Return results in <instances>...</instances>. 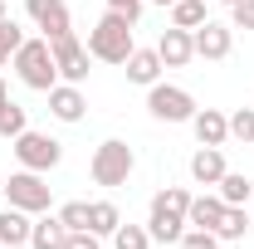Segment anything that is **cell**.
<instances>
[{"label": "cell", "instance_id": "obj_31", "mask_svg": "<svg viewBox=\"0 0 254 249\" xmlns=\"http://www.w3.org/2000/svg\"><path fill=\"white\" fill-rule=\"evenodd\" d=\"M108 10H118V15H127V20L137 25V15H142V0H108Z\"/></svg>", "mask_w": 254, "mask_h": 249}, {"label": "cell", "instance_id": "obj_27", "mask_svg": "<svg viewBox=\"0 0 254 249\" xmlns=\"http://www.w3.org/2000/svg\"><path fill=\"white\" fill-rule=\"evenodd\" d=\"M230 137H240V142H254V108H240V113L230 118Z\"/></svg>", "mask_w": 254, "mask_h": 249}, {"label": "cell", "instance_id": "obj_3", "mask_svg": "<svg viewBox=\"0 0 254 249\" xmlns=\"http://www.w3.org/2000/svg\"><path fill=\"white\" fill-rule=\"evenodd\" d=\"M15 73H20V83H25V88L49 93V88L59 83V63H54L49 39H25V44L15 49Z\"/></svg>", "mask_w": 254, "mask_h": 249}, {"label": "cell", "instance_id": "obj_9", "mask_svg": "<svg viewBox=\"0 0 254 249\" xmlns=\"http://www.w3.org/2000/svg\"><path fill=\"white\" fill-rule=\"evenodd\" d=\"M190 39H195L200 59H230V49H235V30L220 25V20H205L200 30H190Z\"/></svg>", "mask_w": 254, "mask_h": 249}, {"label": "cell", "instance_id": "obj_28", "mask_svg": "<svg viewBox=\"0 0 254 249\" xmlns=\"http://www.w3.org/2000/svg\"><path fill=\"white\" fill-rule=\"evenodd\" d=\"M181 249H220V235H210V230H186V235H181Z\"/></svg>", "mask_w": 254, "mask_h": 249}, {"label": "cell", "instance_id": "obj_34", "mask_svg": "<svg viewBox=\"0 0 254 249\" xmlns=\"http://www.w3.org/2000/svg\"><path fill=\"white\" fill-rule=\"evenodd\" d=\"M152 5H176V0H152Z\"/></svg>", "mask_w": 254, "mask_h": 249}, {"label": "cell", "instance_id": "obj_14", "mask_svg": "<svg viewBox=\"0 0 254 249\" xmlns=\"http://www.w3.org/2000/svg\"><path fill=\"white\" fill-rule=\"evenodd\" d=\"M225 171H230V166H225L220 147H200V152L190 156V181H195V186H220Z\"/></svg>", "mask_w": 254, "mask_h": 249}, {"label": "cell", "instance_id": "obj_8", "mask_svg": "<svg viewBox=\"0 0 254 249\" xmlns=\"http://www.w3.org/2000/svg\"><path fill=\"white\" fill-rule=\"evenodd\" d=\"M49 49H54V63H59V78L64 83H83L88 78V44H78L73 39V30L68 34H59V39H49Z\"/></svg>", "mask_w": 254, "mask_h": 249}, {"label": "cell", "instance_id": "obj_26", "mask_svg": "<svg viewBox=\"0 0 254 249\" xmlns=\"http://www.w3.org/2000/svg\"><path fill=\"white\" fill-rule=\"evenodd\" d=\"M59 220L68 225V230H88V200H68V205H59Z\"/></svg>", "mask_w": 254, "mask_h": 249}, {"label": "cell", "instance_id": "obj_10", "mask_svg": "<svg viewBox=\"0 0 254 249\" xmlns=\"http://www.w3.org/2000/svg\"><path fill=\"white\" fill-rule=\"evenodd\" d=\"M25 10H30V20L44 30V39H59V34H68L73 25H68V5L64 0H25Z\"/></svg>", "mask_w": 254, "mask_h": 249}, {"label": "cell", "instance_id": "obj_6", "mask_svg": "<svg viewBox=\"0 0 254 249\" xmlns=\"http://www.w3.org/2000/svg\"><path fill=\"white\" fill-rule=\"evenodd\" d=\"M5 200H10L15 210H25V215H39V210H49L54 195H49V186H44L39 171H25V166H20V171L5 181Z\"/></svg>", "mask_w": 254, "mask_h": 249}, {"label": "cell", "instance_id": "obj_12", "mask_svg": "<svg viewBox=\"0 0 254 249\" xmlns=\"http://www.w3.org/2000/svg\"><path fill=\"white\" fill-rule=\"evenodd\" d=\"M190 127H195V142L200 147H225V137H230V118L220 108H195Z\"/></svg>", "mask_w": 254, "mask_h": 249}, {"label": "cell", "instance_id": "obj_19", "mask_svg": "<svg viewBox=\"0 0 254 249\" xmlns=\"http://www.w3.org/2000/svg\"><path fill=\"white\" fill-rule=\"evenodd\" d=\"M118 225H123V210H118L113 200H88V230H93L98 240H103V235H113Z\"/></svg>", "mask_w": 254, "mask_h": 249}, {"label": "cell", "instance_id": "obj_33", "mask_svg": "<svg viewBox=\"0 0 254 249\" xmlns=\"http://www.w3.org/2000/svg\"><path fill=\"white\" fill-rule=\"evenodd\" d=\"M5 15H10V10H5V0H0V20H5Z\"/></svg>", "mask_w": 254, "mask_h": 249}, {"label": "cell", "instance_id": "obj_23", "mask_svg": "<svg viewBox=\"0 0 254 249\" xmlns=\"http://www.w3.org/2000/svg\"><path fill=\"white\" fill-rule=\"evenodd\" d=\"M113 249H152L147 225H118V230H113Z\"/></svg>", "mask_w": 254, "mask_h": 249}, {"label": "cell", "instance_id": "obj_20", "mask_svg": "<svg viewBox=\"0 0 254 249\" xmlns=\"http://www.w3.org/2000/svg\"><path fill=\"white\" fill-rule=\"evenodd\" d=\"M215 195H220L225 205H250L254 181H250V176H240V171H225V176H220V186H215Z\"/></svg>", "mask_w": 254, "mask_h": 249}, {"label": "cell", "instance_id": "obj_5", "mask_svg": "<svg viewBox=\"0 0 254 249\" xmlns=\"http://www.w3.org/2000/svg\"><path fill=\"white\" fill-rule=\"evenodd\" d=\"M10 147H15V156H20V166H25V171H39V176L54 171V166L64 161V147L49 137V132H30V127H25Z\"/></svg>", "mask_w": 254, "mask_h": 249}, {"label": "cell", "instance_id": "obj_2", "mask_svg": "<svg viewBox=\"0 0 254 249\" xmlns=\"http://www.w3.org/2000/svg\"><path fill=\"white\" fill-rule=\"evenodd\" d=\"M132 49H137V44H132V20L118 15V10H108L93 30H88V54L103 59V63H127Z\"/></svg>", "mask_w": 254, "mask_h": 249}, {"label": "cell", "instance_id": "obj_16", "mask_svg": "<svg viewBox=\"0 0 254 249\" xmlns=\"http://www.w3.org/2000/svg\"><path fill=\"white\" fill-rule=\"evenodd\" d=\"M161 68H166V63H161L157 49H132V54H127V78H132V83H142V88L161 83Z\"/></svg>", "mask_w": 254, "mask_h": 249}, {"label": "cell", "instance_id": "obj_35", "mask_svg": "<svg viewBox=\"0 0 254 249\" xmlns=\"http://www.w3.org/2000/svg\"><path fill=\"white\" fill-rule=\"evenodd\" d=\"M5 249H30V245H5Z\"/></svg>", "mask_w": 254, "mask_h": 249}, {"label": "cell", "instance_id": "obj_25", "mask_svg": "<svg viewBox=\"0 0 254 249\" xmlns=\"http://www.w3.org/2000/svg\"><path fill=\"white\" fill-rule=\"evenodd\" d=\"M20 44H25V30H20V25L5 15V20H0V63L15 59V49H20Z\"/></svg>", "mask_w": 254, "mask_h": 249}, {"label": "cell", "instance_id": "obj_32", "mask_svg": "<svg viewBox=\"0 0 254 249\" xmlns=\"http://www.w3.org/2000/svg\"><path fill=\"white\" fill-rule=\"evenodd\" d=\"M5 103H10V88H5V78H0V108H5Z\"/></svg>", "mask_w": 254, "mask_h": 249}, {"label": "cell", "instance_id": "obj_11", "mask_svg": "<svg viewBox=\"0 0 254 249\" xmlns=\"http://www.w3.org/2000/svg\"><path fill=\"white\" fill-rule=\"evenodd\" d=\"M49 113L59 118V123H83V113H88V98L78 83H54L49 88Z\"/></svg>", "mask_w": 254, "mask_h": 249}, {"label": "cell", "instance_id": "obj_13", "mask_svg": "<svg viewBox=\"0 0 254 249\" xmlns=\"http://www.w3.org/2000/svg\"><path fill=\"white\" fill-rule=\"evenodd\" d=\"M157 54H161V63H166V68L190 63V59H195V39H190V30H176V25H171V30L157 39Z\"/></svg>", "mask_w": 254, "mask_h": 249}, {"label": "cell", "instance_id": "obj_7", "mask_svg": "<svg viewBox=\"0 0 254 249\" xmlns=\"http://www.w3.org/2000/svg\"><path fill=\"white\" fill-rule=\"evenodd\" d=\"M147 108H152L157 123H190L195 118V98L186 88H176V83H152L147 88Z\"/></svg>", "mask_w": 254, "mask_h": 249}, {"label": "cell", "instance_id": "obj_18", "mask_svg": "<svg viewBox=\"0 0 254 249\" xmlns=\"http://www.w3.org/2000/svg\"><path fill=\"white\" fill-rule=\"evenodd\" d=\"M30 225H34V220L25 215V210L5 205V210H0V249H5V245H30Z\"/></svg>", "mask_w": 254, "mask_h": 249}, {"label": "cell", "instance_id": "obj_22", "mask_svg": "<svg viewBox=\"0 0 254 249\" xmlns=\"http://www.w3.org/2000/svg\"><path fill=\"white\" fill-rule=\"evenodd\" d=\"M215 235H220V240H245V235H250V210H245V205H225Z\"/></svg>", "mask_w": 254, "mask_h": 249}, {"label": "cell", "instance_id": "obj_21", "mask_svg": "<svg viewBox=\"0 0 254 249\" xmlns=\"http://www.w3.org/2000/svg\"><path fill=\"white\" fill-rule=\"evenodd\" d=\"M210 15H205V0H176L171 5V25L176 30H200Z\"/></svg>", "mask_w": 254, "mask_h": 249}, {"label": "cell", "instance_id": "obj_30", "mask_svg": "<svg viewBox=\"0 0 254 249\" xmlns=\"http://www.w3.org/2000/svg\"><path fill=\"white\" fill-rule=\"evenodd\" d=\"M230 10H235V30H254V0H240Z\"/></svg>", "mask_w": 254, "mask_h": 249}, {"label": "cell", "instance_id": "obj_36", "mask_svg": "<svg viewBox=\"0 0 254 249\" xmlns=\"http://www.w3.org/2000/svg\"><path fill=\"white\" fill-rule=\"evenodd\" d=\"M225 5H240V0H225Z\"/></svg>", "mask_w": 254, "mask_h": 249}, {"label": "cell", "instance_id": "obj_29", "mask_svg": "<svg viewBox=\"0 0 254 249\" xmlns=\"http://www.w3.org/2000/svg\"><path fill=\"white\" fill-rule=\"evenodd\" d=\"M64 249H103V245H98L93 230H68V245Z\"/></svg>", "mask_w": 254, "mask_h": 249}, {"label": "cell", "instance_id": "obj_4", "mask_svg": "<svg viewBox=\"0 0 254 249\" xmlns=\"http://www.w3.org/2000/svg\"><path fill=\"white\" fill-rule=\"evenodd\" d=\"M132 166H137L132 147H127V142H118V137H108V142L93 152V181H98V186H108V190H113V186H127Z\"/></svg>", "mask_w": 254, "mask_h": 249}, {"label": "cell", "instance_id": "obj_1", "mask_svg": "<svg viewBox=\"0 0 254 249\" xmlns=\"http://www.w3.org/2000/svg\"><path fill=\"white\" fill-rule=\"evenodd\" d=\"M186 210H190V190L186 186H166L152 195V215H147V235L157 245H181L186 235Z\"/></svg>", "mask_w": 254, "mask_h": 249}, {"label": "cell", "instance_id": "obj_17", "mask_svg": "<svg viewBox=\"0 0 254 249\" xmlns=\"http://www.w3.org/2000/svg\"><path fill=\"white\" fill-rule=\"evenodd\" d=\"M68 245V225L59 215H44L30 225V249H64Z\"/></svg>", "mask_w": 254, "mask_h": 249}, {"label": "cell", "instance_id": "obj_15", "mask_svg": "<svg viewBox=\"0 0 254 249\" xmlns=\"http://www.w3.org/2000/svg\"><path fill=\"white\" fill-rule=\"evenodd\" d=\"M220 215H225V200L215 195V190H205V195H190V210H186V225H190V230H210V235H215Z\"/></svg>", "mask_w": 254, "mask_h": 249}, {"label": "cell", "instance_id": "obj_24", "mask_svg": "<svg viewBox=\"0 0 254 249\" xmlns=\"http://www.w3.org/2000/svg\"><path fill=\"white\" fill-rule=\"evenodd\" d=\"M25 127H30V123H25V108H20V103H5V108H0V137L15 142Z\"/></svg>", "mask_w": 254, "mask_h": 249}]
</instances>
